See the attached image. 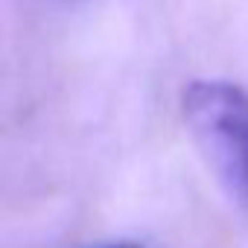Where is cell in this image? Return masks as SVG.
Wrapping results in <instances>:
<instances>
[{
    "label": "cell",
    "instance_id": "obj_1",
    "mask_svg": "<svg viewBox=\"0 0 248 248\" xmlns=\"http://www.w3.org/2000/svg\"><path fill=\"white\" fill-rule=\"evenodd\" d=\"M184 117L228 190L248 202V93L228 82H193Z\"/></svg>",
    "mask_w": 248,
    "mask_h": 248
},
{
    "label": "cell",
    "instance_id": "obj_2",
    "mask_svg": "<svg viewBox=\"0 0 248 248\" xmlns=\"http://www.w3.org/2000/svg\"><path fill=\"white\" fill-rule=\"evenodd\" d=\"M108 248H138V245H108Z\"/></svg>",
    "mask_w": 248,
    "mask_h": 248
}]
</instances>
